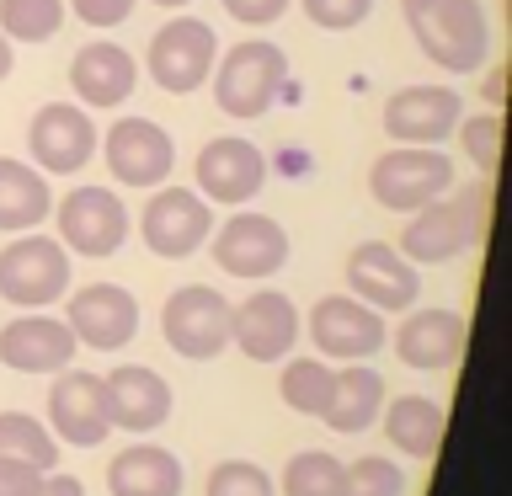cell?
<instances>
[{"instance_id": "cell-15", "label": "cell", "mask_w": 512, "mask_h": 496, "mask_svg": "<svg viewBox=\"0 0 512 496\" xmlns=\"http://www.w3.org/2000/svg\"><path fill=\"white\" fill-rule=\"evenodd\" d=\"M208 240H214L219 272L246 278V283H262L272 272H283V262H288V230L267 214H246V208L235 219H224Z\"/></svg>"}, {"instance_id": "cell-27", "label": "cell", "mask_w": 512, "mask_h": 496, "mask_svg": "<svg viewBox=\"0 0 512 496\" xmlns=\"http://www.w3.org/2000/svg\"><path fill=\"white\" fill-rule=\"evenodd\" d=\"M379 416H384V438H390L400 454L432 459L443 448L448 411L438 406V400H427V395H395V400H384Z\"/></svg>"}, {"instance_id": "cell-17", "label": "cell", "mask_w": 512, "mask_h": 496, "mask_svg": "<svg viewBox=\"0 0 512 496\" xmlns=\"http://www.w3.org/2000/svg\"><path fill=\"white\" fill-rule=\"evenodd\" d=\"M192 176H198V198L203 203L246 208L256 192H262V182H267V160H262V150H256L251 139L224 134V139H208L198 150Z\"/></svg>"}, {"instance_id": "cell-38", "label": "cell", "mask_w": 512, "mask_h": 496, "mask_svg": "<svg viewBox=\"0 0 512 496\" xmlns=\"http://www.w3.org/2000/svg\"><path fill=\"white\" fill-rule=\"evenodd\" d=\"M38 470H27V464H16V459H0V496H32L38 491Z\"/></svg>"}, {"instance_id": "cell-1", "label": "cell", "mask_w": 512, "mask_h": 496, "mask_svg": "<svg viewBox=\"0 0 512 496\" xmlns=\"http://www.w3.org/2000/svg\"><path fill=\"white\" fill-rule=\"evenodd\" d=\"M486 224H491V182L480 176L475 187H448L443 198L422 203L416 214L406 219V235H400V256L411 267H443L464 256L470 246L486 240Z\"/></svg>"}, {"instance_id": "cell-25", "label": "cell", "mask_w": 512, "mask_h": 496, "mask_svg": "<svg viewBox=\"0 0 512 496\" xmlns=\"http://www.w3.org/2000/svg\"><path fill=\"white\" fill-rule=\"evenodd\" d=\"M54 214V187L38 166L0 155V235H27Z\"/></svg>"}, {"instance_id": "cell-40", "label": "cell", "mask_w": 512, "mask_h": 496, "mask_svg": "<svg viewBox=\"0 0 512 496\" xmlns=\"http://www.w3.org/2000/svg\"><path fill=\"white\" fill-rule=\"evenodd\" d=\"M11 64H16V48H11V38H6V32H0V80L11 75Z\"/></svg>"}, {"instance_id": "cell-8", "label": "cell", "mask_w": 512, "mask_h": 496, "mask_svg": "<svg viewBox=\"0 0 512 496\" xmlns=\"http://www.w3.org/2000/svg\"><path fill=\"white\" fill-rule=\"evenodd\" d=\"M214 59H219V38L208 22H198V16H171V22L150 38V80L166 96L198 91L203 80L214 75Z\"/></svg>"}, {"instance_id": "cell-22", "label": "cell", "mask_w": 512, "mask_h": 496, "mask_svg": "<svg viewBox=\"0 0 512 496\" xmlns=\"http://www.w3.org/2000/svg\"><path fill=\"white\" fill-rule=\"evenodd\" d=\"M102 390H107L112 427H123V432H155V427L171 422L176 395H171V384L160 379L155 368L123 363V368H112V374H102Z\"/></svg>"}, {"instance_id": "cell-33", "label": "cell", "mask_w": 512, "mask_h": 496, "mask_svg": "<svg viewBox=\"0 0 512 496\" xmlns=\"http://www.w3.org/2000/svg\"><path fill=\"white\" fill-rule=\"evenodd\" d=\"M459 144H464V155L475 160V171L486 176H496V166H502V118L496 112H480V118H459Z\"/></svg>"}, {"instance_id": "cell-4", "label": "cell", "mask_w": 512, "mask_h": 496, "mask_svg": "<svg viewBox=\"0 0 512 496\" xmlns=\"http://www.w3.org/2000/svg\"><path fill=\"white\" fill-rule=\"evenodd\" d=\"M454 187V160L438 144H395L368 166V192L390 214H416L422 203L443 198Z\"/></svg>"}, {"instance_id": "cell-24", "label": "cell", "mask_w": 512, "mask_h": 496, "mask_svg": "<svg viewBox=\"0 0 512 496\" xmlns=\"http://www.w3.org/2000/svg\"><path fill=\"white\" fill-rule=\"evenodd\" d=\"M187 470L171 448L160 443H128L107 464V491L112 496H182Z\"/></svg>"}, {"instance_id": "cell-13", "label": "cell", "mask_w": 512, "mask_h": 496, "mask_svg": "<svg viewBox=\"0 0 512 496\" xmlns=\"http://www.w3.org/2000/svg\"><path fill=\"white\" fill-rule=\"evenodd\" d=\"M64 326H70L80 347L118 352L139 336V299L123 283H86L64 304Z\"/></svg>"}, {"instance_id": "cell-3", "label": "cell", "mask_w": 512, "mask_h": 496, "mask_svg": "<svg viewBox=\"0 0 512 496\" xmlns=\"http://www.w3.org/2000/svg\"><path fill=\"white\" fill-rule=\"evenodd\" d=\"M283 86H288V54L278 43H262V38L224 48V59L214 70V102L224 118H240V123L272 112Z\"/></svg>"}, {"instance_id": "cell-11", "label": "cell", "mask_w": 512, "mask_h": 496, "mask_svg": "<svg viewBox=\"0 0 512 496\" xmlns=\"http://www.w3.org/2000/svg\"><path fill=\"white\" fill-rule=\"evenodd\" d=\"M139 235L155 256L182 262V256L208 246V235H214V208H208L192 187H155L150 203H144V214H139Z\"/></svg>"}, {"instance_id": "cell-31", "label": "cell", "mask_w": 512, "mask_h": 496, "mask_svg": "<svg viewBox=\"0 0 512 496\" xmlns=\"http://www.w3.org/2000/svg\"><path fill=\"white\" fill-rule=\"evenodd\" d=\"M64 0H0V32L11 43H43L64 27Z\"/></svg>"}, {"instance_id": "cell-37", "label": "cell", "mask_w": 512, "mask_h": 496, "mask_svg": "<svg viewBox=\"0 0 512 496\" xmlns=\"http://www.w3.org/2000/svg\"><path fill=\"white\" fill-rule=\"evenodd\" d=\"M219 6L230 11L240 27H272L288 11V0H219Z\"/></svg>"}, {"instance_id": "cell-18", "label": "cell", "mask_w": 512, "mask_h": 496, "mask_svg": "<svg viewBox=\"0 0 512 496\" xmlns=\"http://www.w3.org/2000/svg\"><path fill=\"white\" fill-rule=\"evenodd\" d=\"M299 342V310L278 288H256L230 310V347H240L251 363H283Z\"/></svg>"}, {"instance_id": "cell-42", "label": "cell", "mask_w": 512, "mask_h": 496, "mask_svg": "<svg viewBox=\"0 0 512 496\" xmlns=\"http://www.w3.org/2000/svg\"><path fill=\"white\" fill-rule=\"evenodd\" d=\"M155 6H166V11H171V6H192V0H155Z\"/></svg>"}, {"instance_id": "cell-35", "label": "cell", "mask_w": 512, "mask_h": 496, "mask_svg": "<svg viewBox=\"0 0 512 496\" xmlns=\"http://www.w3.org/2000/svg\"><path fill=\"white\" fill-rule=\"evenodd\" d=\"M304 16H310L315 27L326 32H352L358 22H368V11H374V0H299Z\"/></svg>"}, {"instance_id": "cell-2", "label": "cell", "mask_w": 512, "mask_h": 496, "mask_svg": "<svg viewBox=\"0 0 512 496\" xmlns=\"http://www.w3.org/2000/svg\"><path fill=\"white\" fill-rule=\"evenodd\" d=\"M416 48L448 75H470L491 54V22L480 0H400Z\"/></svg>"}, {"instance_id": "cell-20", "label": "cell", "mask_w": 512, "mask_h": 496, "mask_svg": "<svg viewBox=\"0 0 512 496\" xmlns=\"http://www.w3.org/2000/svg\"><path fill=\"white\" fill-rule=\"evenodd\" d=\"M75 352L80 342L70 336V326L48 310H22L0 326V363L16 368V374H59V368L75 363Z\"/></svg>"}, {"instance_id": "cell-9", "label": "cell", "mask_w": 512, "mask_h": 496, "mask_svg": "<svg viewBox=\"0 0 512 496\" xmlns=\"http://www.w3.org/2000/svg\"><path fill=\"white\" fill-rule=\"evenodd\" d=\"M347 294L379 315H406L422 299V272L400 256L390 240H363L347 256Z\"/></svg>"}, {"instance_id": "cell-30", "label": "cell", "mask_w": 512, "mask_h": 496, "mask_svg": "<svg viewBox=\"0 0 512 496\" xmlns=\"http://www.w3.org/2000/svg\"><path fill=\"white\" fill-rule=\"evenodd\" d=\"M278 496H342V459L326 448H299L283 464Z\"/></svg>"}, {"instance_id": "cell-29", "label": "cell", "mask_w": 512, "mask_h": 496, "mask_svg": "<svg viewBox=\"0 0 512 496\" xmlns=\"http://www.w3.org/2000/svg\"><path fill=\"white\" fill-rule=\"evenodd\" d=\"M331 384H336V368L326 358H283V379H278V395L288 411L299 416H320L331 400Z\"/></svg>"}, {"instance_id": "cell-26", "label": "cell", "mask_w": 512, "mask_h": 496, "mask_svg": "<svg viewBox=\"0 0 512 496\" xmlns=\"http://www.w3.org/2000/svg\"><path fill=\"white\" fill-rule=\"evenodd\" d=\"M384 411V374L368 363H352V368H336V384H331V400L320 411V422L331 432H368Z\"/></svg>"}, {"instance_id": "cell-19", "label": "cell", "mask_w": 512, "mask_h": 496, "mask_svg": "<svg viewBox=\"0 0 512 496\" xmlns=\"http://www.w3.org/2000/svg\"><path fill=\"white\" fill-rule=\"evenodd\" d=\"M395 358L416 368V374H443V368L459 363L464 342H470V320L459 310H443V304H427V310H406V320L395 326Z\"/></svg>"}, {"instance_id": "cell-6", "label": "cell", "mask_w": 512, "mask_h": 496, "mask_svg": "<svg viewBox=\"0 0 512 496\" xmlns=\"http://www.w3.org/2000/svg\"><path fill=\"white\" fill-rule=\"evenodd\" d=\"M230 310L235 304L208 283H187L160 304V336L176 358L187 363H208L230 347Z\"/></svg>"}, {"instance_id": "cell-10", "label": "cell", "mask_w": 512, "mask_h": 496, "mask_svg": "<svg viewBox=\"0 0 512 496\" xmlns=\"http://www.w3.org/2000/svg\"><path fill=\"white\" fill-rule=\"evenodd\" d=\"M96 144H102V134H96L91 112L80 102H48V107L32 112V123H27V150H32V166L43 176L86 171Z\"/></svg>"}, {"instance_id": "cell-5", "label": "cell", "mask_w": 512, "mask_h": 496, "mask_svg": "<svg viewBox=\"0 0 512 496\" xmlns=\"http://www.w3.org/2000/svg\"><path fill=\"white\" fill-rule=\"evenodd\" d=\"M70 294V251L54 235H16L0 251V299L16 310H48Z\"/></svg>"}, {"instance_id": "cell-23", "label": "cell", "mask_w": 512, "mask_h": 496, "mask_svg": "<svg viewBox=\"0 0 512 496\" xmlns=\"http://www.w3.org/2000/svg\"><path fill=\"white\" fill-rule=\"evenodd\" d=\"M139 86V64L128 48L118 43H86L80 54L70 59V91L80 96L86 107H123Z\"/></svg>"}, {"instance_id": "cell-34", "label": "cell", "mask_w": 512, "mask_h": 496, "mask_svg": "<svg viewBox=\"0 0 512 496\" xmlns=\"http://www.w3.org/2000/svg\"><path fill=\"white\" fill-rule=\"evenodd\" d=\"M208 496H278V480L251 459H219L208 470Z\"/></svg>"}, {"instance_id": "cell-14", "label": "cell", "mask_w": 512, "mask_h": 496, "mask_svg": "<svg viewBox=\"0 0 512 496\" xmlns=\"http://www.w3.org/2000/svg\"><path fill=\"white\" fill-rule=\"evenodd\" d=\"M48 432L59 438V448H96L112 438V416H107V390L102 374L86 368H59L54 390H48Z\"/></svg>"}, {"instance_id": "cell-16", "label": "cell", "mask_w": 512, "mask_h": 496, "mask_svg": "<svg viewBox=\"0 0 512 496\" xmlns=\"http://www.w3.org/2000/svg\"><path fill=\"white\" fill-rule=\"evenodd\" d=\"M102 155L123 187H166L176 166V139L155 118H118L102 134Z\"/></svg>"}, {"instance_id": "cell-36", "label": "cell", "mask_w": 512, "mask_h": 496, "mask_svg": "<svg viewBox=\"0 0 512 496\" xmlns=\"http://www.w3.org/2000/svg\"><path fill=\"white\" fill-rule=\"evenodd\" d=\"M70 11L86 27H118V22L134 16V0H70Z\"/></svg>"}, {"instance_id": "cell-12", "label": "cell", "mask_w": 512, "mask_h": 496, "mask_svg": "<svg viewBox=\"0 0 512 496\" xmlns=\"http://www.w3.org/2000/svg\"><path fill=\"white\" fill-rule=\"evenodd\" d=\"M304 331H310V342L320 358H336V363H368L374 352L384 347V315L368 310L363 299L352 294H326L315 299L310 320H304Z\"/></svg>"}, {"instance_id": "cell-32", "label": "cell", "mask_w": 512, "mask_h": 496, "mask_svg": "<svg viewBox=\"0 0 512 496\" xmlns=\"http://www.w3.org/2000/svg\"><path fill=\"white\" fill-rule=\"evenodd\" d=\"M342 496H406V470L384 454H363L342 464Z\"/></svg>"}, {"instance_id": "cell-28", "label": "cell", "mask_w": 512, "mask_h": 496, "mask_svg": "<svg viewBox=\"0 0 512 496\" xmlns=\"http://www.w3.org/2000/svg\"><path fill=\"white\" fill-rule=\"evenodd\" d=\"M0 459H16L27 470H59V438L32 411H0Z\"/></svg>"}, {"instance_id": "cell-7", "label": "cell", "mask_w": 512, "mask_h": 496, "mask_svg": "<svg viewBox=\"0 0 512 496\" xmlns=\"http://www.w3.org/2000/svg\"><path fill=\"white\" fill-rule=\"evenodd\" d=\"M54 224H59V246L91 256V262H102L128 240V208L112 187H70L54 203Z\"/></svg>"}, {"instance_id": "cell-41", "label": "cell", "mask_w": 512, "mask_h": 496, "mask_svg": "<svg viewBox=\"0 0 512 496\" xmlns=\"http://www.w3.org/2000/svg\"><path fill=\"white\" fill-rule=\"evenodd\" d=\"M502 96H507V91H502V70H491V80H486V102H502Z\"/></svg>"}, {"instance_id": "cell-21", "label": "cell", "mask_w": 512, "mask_h": 496, "mask_svg": "<svg viewBox=\"0 0 512 496\" xmlns=\"http://www.w3.org/2000/svg\"><path fill=\"white\" fill-rule=\"evenodd\" d=\"M459 118H464L459 91L443 86H400L384 102V134L395 144H443L459 128Z\"/></svg>"}, {"instance_id": "cell-39", "label": "cell", "mask_w": 512, "mask_h": 496, "mask_svg": "<svg viewBox=\"0 0 512 496\" xmlns=\"http://www.w3.org/2000/svg\"><path fill=\"white\" fill-rule=\"evenodd\" d=\"M32 496H86V486H80L75 475H59V470H48L43 480H38V491Z\"/></svg>"}]
</instances>
